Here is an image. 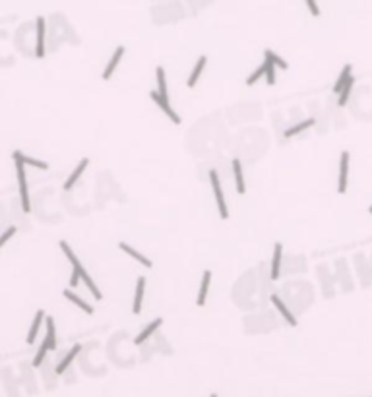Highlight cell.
<instances>
[{"label": "cell", "mask_w": 372, "mask_h": 397, "mask_svg": "<svg viewBox=\"0 0 372 397\" xmlns=\"http://www.w3.org/2000/svg\"><path fill=\"white\" fill-rule=\"evenodd\" d=\"M14 161H16V171H18V182H20V198H22V210L29 213V192H27V180H25V163L22 151H14Z\"/></svg>", "instance_id": "1"}, {"label": "cell", "mask_w": 372, "mask_h": 397, "mask_svg": "<svg viewBox=\"0 0 372 397\" xmlns=\"http://www.w3.org/2000/svg\"><path fill=\"white\" fill-rule=\"evenodd\" d=\"M210 184L211 190H213V196H215V202H217L219 217L221 219H229V210H227V204H225V194L223 188H221V182H219V176H217V171H210Z\"/></svg>", "instance_id": "2"}, {"label": "cell", "mask_w": 372, "mask_h": 397, "mask_svg": "<svg viewBox=\"0 0 372 397\" xmlns=\"http://www.w3.org/2000/svg\"><path fill=\"white\" fill-rule=\"evenodd\" d=\"M349 159H351V153L349 151H341V157H339V178H337V192L339 194H345L347 192Z\"/></svg>", "instance_id": "3"}, {"label": "cell", "mask_w": 372, "mask_h": 397, "mask_svg": "<svg viewBox=\"0 0 372 397\" xmlns=\"http://www.w3.org/2000/svg\"><path fill=\"white\" fill-rule=\"evenodd\" d=\"M149 97H151V99H153L155 103H157V105H159V107H161V111L165 112V114H167L171 120H173V124H180V116H178V114H176V112L171 109V103H169V101H165L161 95H159V91H155V89H153V91L149 93Z\"/></svg>", "instance_id": "4"}, {"label": "cell", "mask_w": 372, "mask_h": 397, "mask_svg": "<svg viewBox=\"0 0 372 397\" xmlns=\"http://www.w3.org/2000/svg\"><path fill=\"white\" fill-rule=\"evenodd\" d=\"M270 300H272V304L275 306V308H277V310H279V314L283 316V320H285L289 325H297V318L293 316V312L287 308L285 302L279 298V295H275V293H273L272 297H270Z\"/></svg>", "instance_id": "5"}, {"label": "cell", "mask_w": 372, "mask_h": 397, "mask_svg": "<svg viewBox=\"0 0 372 397\" xmlns=\"http://www.w3.org/2000/svg\"><path fill=\"white\" fill-rule=\"evenodd\" d=\"M45 320H47V318H45V312L37 310L35 318H33V323H31V327H29V334H27V337H25V343H27V345H33V341L37 339L39 329H41V323L45 322Z\"/></svg>", "instance_id": "6"}, {"label": "cell", "mask_w": 372, "mask_h": 397, "mask_svg": "<svg viewBox=\"0 0 372 397\" xmlns=\"http://www.w3.org/2000/svg\"><path fill=\"white\" fill-rule=\"evenodd\" d=\"M281 254H283V246L281 242L273 244V258H272V281L279 279V272H281Z\"/></svg>", "instance_id": "7"}, {"label": "cell", "mask_w": 372, "mask_h": 397, "mask_svg": "<svg viewBox=\"0 0 372 397\" xmlns=\"http://www.w3.org/2000/svg\"><path fill=\"white\" fill-rule=\"evenodd\" d=\"M353 78V66L351 64H345L343 66V70H341V74H339V78L335 80L334 84V93H337V95H341V91H343V87L349 84V80Z\"/></svg>", "instance_id": "8"}, {"label": "cell", "mask_w": 372, "mask_h": 397, "mask_svg": "<svg viewBox=\"0 0 372 397\" xmlns=\"http://www.w3.org/2000/svg\"><path fill=\"white\" fill-rule=\"evenodd\" d=\"M210 283H211V272H210V270H206V272H204V275H202V283H200L198 298H196V306H204V304H206L208 291H210Z\"/></svg>", "instance_id": "9"}, {"label": "cell", "mask_w": 372, "mask_h": 397, "mask_svg": "<svg viewBox=\"0 0 372 397\" xmlns=\"http://www.w3.org/2000/svg\"><path fill=\"white\" fill-rule=\"evenodd\" d=\"M144 291H146V277H140L136 281V293H134V302H132V312H134V314H140V312H142Z\"/></svg>", "instance_id": "10"}, {"label": "cell", "mask_w": 372, "mask_h": 397, "mask_svg": "<svg viewBox=\"0 0 372 397\" xmlns=\"http://www.w3.org/2000/svg\"><path fill=\"white\" fill-rule=\"evenodd\" d=\"M37 47H35V56L37 58H43L45 56V20L43 18H37Z\"/></svg>", "instance_id": "11"}, {"label": "cell", "mask_w": 372, "mask_h": 397, "mask_svg": "<svg viewBox=\"0 0 372 397\" xmlns=\"http://www.w3.org/2000/svg\"><path fill=\"white\" fill-rule=\"evenodd\" d=\"M87 165H89V159L86 157V159H82V161H80V165H78L74 171H72V174L68 176V180H66V182H64V186H62L64 190H66V192H68V190H70V188H72L76 182H78V178L84 174V171L87 169Z\"/></svg>", "instance_id": "12"}, {"label": "cell", "mask_w": 372, "mask_h": 397, "mask_svg": "<svg viewBox=\"0 0 372 397\" xmlns=\"http://www.w3.org/2000/svg\"><path fill=\"white\" fill-rule=\"evenodd\" d=\"M58 246L62 248V252H64V256L68 258V261L72 263V272H76V273H80V275H82V272H84V266H82V263H80V260L76 258V254L72 252V248L68 246V242L60 240V242H58Z\"/></svg>", "instance_id": "13"}, {"label": "cell", "mask_w": 372, "mask_h": 397, "mask_svg": "<svg viewBox=\"0 0 372 397\" xmlns=\"http://www.w3.org/2000/svg\"><path fill=\"white\" fill-rule=\"evenodd\" d=\"M80 351H82V345H80V343H76L74 347L68 351V355H66V357H64V359H62L60 362H58V366H56V370H54V372L60 376V374L64 372V370H66V368H68L70 364H72V360H74L76 357L80 355Z\"/></svg>", "instance_id": "14"}, {"label": "cell", "mask_w": 372, "mask_h": 397, "mask_svg": "<svg viewBox=\"0 0 372 397\" xmlns=\"http://www.w3.org/2000/svg\"><path fill=\"white\" fill-rule=\"evenodd\" d=\"M124 56V47H116V50H114V54H112V58H111V62L107 64V68L103 70V80H109L112 76V72L116 70V66H118V62H120V58Z\"/></svg>", "instance_id": "15"}, {"label": "cell", "mask_w": 372, "mask_h": 397, "mask_svg": "<svg viewBox=\"0 0 372 397\" xmlns=\"http://www.w3.org/2000/svg\"><path fill=\"white\" fill-rule=\"evenodd\" d=\"M206 64H208V56H200L198 62H196V66H194V70H192V74H190V78H188V82H186V86L188 87H194L196 84H198L200 80V74L204 72V68H206Z\"/></svg>", "instance_id": "16"}, {"label": "cell", "mask_w": 372, "mask_h": 397, "mask_svg": "<svg viewBox=\"0 0 372 397\" xmlns=\"http://www.w3.org/2000/svg\"><path fill=\"white\" fill-rule=\"evenodd\" d=\"M62 295H64V297L68 298L70 302H74L76 306H80V308H82V310L86 312V314H93V308H91V306L87 304V302H86V300H84V298H80V297H78V295H76V293H74V291H72V289H64V291H62Z\"/></svg>", "instance_id": "17"}, {"label": "cell", "mask_w": 372, "mask_h": 397, "mask_svg": "<svg viewBox=\"0 0 372 397\" xmlns=\"http://www.w3.org/2000/svg\"><path fill=\"white\" fill-rule=\"evenodd\" d=\"M118 248L122 250V252H126V254H130V256H132L134 260L140 261V263H142L144 268H148V270H149V268H151V261H149V258H146L144 254H140V252H138V250L132 248L130 244H126V242H118Z\"/></svg>", "instance_id": "18"}, {"label": "cell", "mask_w": 372, "mask_h": 397, "mask_svg": "<svg viewBox=\"0 0 372 397\" xmlns=\"http://www.w3.org/2000/svg\"><path fill=\"white\" fill-rule=\"evenodd\" d=\"M161 323H163V318H155V320H153L151 323H148V327H146L142 334H138L136 337H134V345H142V343H144V341H146L149 335L153 334V332H155V329H157Z\"/></svg>", "instance_id": "19"}, {"label": "cell", "mask_w": 372, "mask_h": 397, "mask_svg": "<svg viewBox=\"0 0 372 397\" xmlns=\"http://www.w3.org/2000/svg\"><path fill=\"white\" fill-rule=\"evenodd\" d=\"M233 174H235V186L238 194H244L246 186H244V178H242V167L238 159H233Z\"/></svg>", "instance_id": "20"}, {"label": "cell", "mask_w": 372, "mask_h": 397, "mask_svg": "<svg viewBox=\"0 0 372 397\" xmlns=\"http://www.w3.org/2000/svg\"><path fill=\"white\" fill-rule=\"evenodd\" d=\"M316 124V118H306V120H302V122H298L297 126H291V128H287L285 134L283 136L285 138H293L297 136V134H300V132H304L306 128H312V126Z\"/></svg>", "instance_id": "21"}, {"label": "cell", "mask_w": 372, "mask_h": 397, "mask_svg": "<svg viewBox=\"0 0 372 397\" xmlns=\"http://www.w3.org/2000/svg\"><path fill=\"white\" fill-rule=\"evenodd\" d=\"M45 323H47V343H49L50 351H54L56 349V332H54V320L50 318V316H47V320H45Z\"/></svg>", "instance_id": "22"}, {"label": "cell", "mask_w": 372, "mask_h": 397, "mask_svg": "<svg viewBox=\"0 0 372 397\" xmlns=\"http://www.w3.org/2000/svg\"><path fill=\"white\" fill-rule=\"evenodd\" d=\"M157 91L165 101H169V93H167V78H165V70L163 66L157 68Z\"/></svg>", "instance_id": "23"}, {"label": "cell", "mask_w": 372, "mask_h": 397, "mask_svg": "<svg viewBox=\"0 0 372 397\" xmlns=\"http://www.w3.org/2000/svg\"><path fill=\"white\" fill-rule=\"evenodd\" d=\"M82 281H84V283H86L87 289L91 291V295H93V298H95V300H101V298H103V295H101V291H99V287H97V285H95V283H93V279H91V277L87 275L86 270L82 272Z\"/></svg>", "instance_id": "24"}, {"label": "cell", "mask_w": 372, "mask_h": 397, "mask_svg": "<svg viewBox=\"0 0 372 397\" xmlns=\"http://www.w3.org/2000/svg\"><path fill=\"white\" fill-rule=\"evenodd\" d=\"M266 72H268V62L264 60V62H262L260 66L252 72V74H250V78H246V86H254L258 80H262V78L266 76Z\"/></svg>", "instance_id": "25"}, {"label": "cell", "mask_w": 372, "mask_h": 397, "mask_svg": "<svg viewBox=\"0 0 372 397\" xmlns=\"http://www.w3.org/2000/svg\"><path fill=\"white\" fill-rule=\"evenodd\" d=\"M264 56H266V60H268V62H272L273 66H277V68H281V70H287V68H289V64H287L281 56H277L273 50H266V52H264Z\"/></svg>", "instance_id": "26"}, {"label": "cell", "mask_w": 372, "mask_h": 397, "mask_svg": "<svg viewBox=\"0 0 372 397\" xmlns=\"http://www.w3.org/2000/svg\"><path fill=\"white\" fill-rule=\"evenodd\" d=\"M47 351H50V347H49V343H47V339H43L41 347L37 349V355H35V359H33V366H41V362L45 360V355H47Z\"/></svg>", "instance_id": "27"}, {"label": "cell", "mask_w": 372, "mask_h": 397, "mask_svg": "<svg viewBox=\"0 0 372 397\" xmlns=\"http://www.w3.org/2000/svg\"><path fill=\"white\" fill-rule=\"evenodd\" d=\"M353 84H355V76L349 80V84L345 87H343V91H341V95H339V99H337V105L339 107H343L345 103H347V99H349V95H351V87H353Z\"/></svg>", "instance_id": "28"}, {"label": "cell", "mask_w": 372, "mask_h": 397, "mask_svg": "<svg viewBox=\"0 0 372 397\" xmlns=\"http://www.w3.org/2000/svg\"><path fill=\"white\" fill-rule=\"evenodd\" d=\"M24 163L25 165H29V167H37V169H41V171H47L49 169V165L43 161H39V159H33V157H27V155H24Z\"/></svg>", "instance_id": "29"}, {"label": "cell", "mask_w": 372, "mask_h": 397, "mask_svg": "<svg viewBox=\"0 0 372 397\" xmlns=\"http://www.w3.org/2000/svg\"><path fill=\"white\" fill-rule=\"evenodd\" d=\"M268 62V60H266ZM275 66L272 62H268V72H266V82L270 84V86H275V82H277V78H275V70H273Z\"/></svg>", "instance_id": "30"}, {"label": "cell", "mask_w": 372, "mask_h": 397, "mask_svg": "<svg viewBox=\"0 0 372 397\" xmlns=\"http://www.w3.org/2000/svg\"><path fill=\"white\" fill-rule=\"evenodd\" d=\"M16 233H18V229H16V227H8V229H6V233H4V235H2V238H0V244L4 246V244H6V242H8V240H10V238L16 235Z\"/></svg>", "instance_id": "31"}, {"label": "cell", "mask_w": 372, "mask_h": 397, "mask_svg": "<svg viewBox=\"0 0 372 397\" xmlns=\"http://www.w3.org/2000/svg\"><path fill=\"white\" fill-rule=\"evenodd\" d=\"M304 4H306V8H308L310 12H312V16H314V18H320V8H318V4H316L314 0H306Z\"/></svg>", "instance_id": "32"}, {"label": "cell", "mask_w": 372, "mask_h": 397, "mask_svg": "<svg viewBox=\"0 0 372 397\" xmlns=\"http://www.w3.org/2000/svg\"><path fill=\"white\" fill-rule=\"evenodd\" d=\"M210 397H217V393H211V395H210Z\"/></svg>", "instance_id": "33"}, {"label": "cell", "mask_w": 372, "mask_h": 397, "mask_svg": "<svg viewBox=\"0 0 372 397\" xmlns=\"http://www.w3.org/2000/svg\"><path fill=\"white\" fill-rule=\"evenodd\" d=\"M368 213H372V206H370V208H368Z\"/></svg>", "instance_id": "34"}]
</instances>
